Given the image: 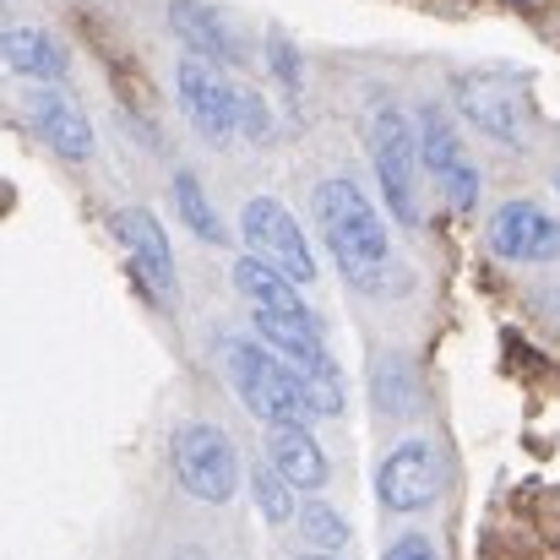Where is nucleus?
I'll return each instance as SVG.
<instances>
[{
	"label": "nucleus",
	"mask_w": 560,
	"mask_h": 560,
	"mask_svg": "<svg viewBox=\"0 0 560 560\" xmlns=\"http://www.w3.org/2000/svg\"><path fill=\"white\" fill-rule=\"evenodd\" d=\"M316 223H322V240L338 256L343 278L360 283V289H371V294H381V272H386L392 245H386V223H381V212L371 207V196L354 186V180L332 175V180L316 186Z\"/></svg>",
	"instance_id": "nucleus-1"
},
{
	"label": "nucleus",
	"mask_w": 560,
	"mask_h": 560,
	"mask_svg": "<svg viewBox=\"0 0 560 560\" xmlns=\"http://www.w3.org/2000/svg\"><path fill=\"white\" fill-rule=\"evenodd\" d=\"M229 375H234L240 402H245L267 430H278V424H311V419H316V413L305 408L300 386H294V365H289L278 349H267V343H234V349H229Z\"/></svg>",
	"instance_id": "nucleus-2"
},
{
	"label": "nucleus",
	"mask_w": 560,
	"mask_h": 560,
	"mask_svg": "<svg viewBox=\"0 0 560 560\" xmlns=\"http://www.w3.org/2000/svg\"><path fill=\"white\" fill-rule=\"evenodd\" d=\"M170 452H175V479H180V490H190L196 501L223 506V501L240 490V452H234V441H229L218 424H201V419L180 424L175 441H170Z\"/></svg>",
	"instance_id": "nucleus-3"
},
{
	"label": "nucleus",
	"mask_w": 560,
	"mask_h": 560,
	"mask_svg": "<svg viewBox=\"0 0 560 560\" xmlns=\"http://www.w3.org/2000/svg\"><path fill=\"white\" fill-rule=\"evenodd\" d=\"M371 159H375V180H381V196L386 207L397 212V223H419V137L408 126L402 109H375L371 120Z\"/></svg>",
	"instance_id": "nucleus-4"
},
{
	"label": "nucleus",
	"mask_w": 560,
	"mask_h": 560,
	"mask_svg": "<svg viewBox=\"0 0 560 560\" xmlns=\"http://www.w3.org/2000/svg\"><path fill=\"white\" fill-rule=\"evenodd\" d=\"M240 234L250 245V256L272 261L278 272H289L300 289L316 283V256L305 245V229L294 223V212L278 201V196H250L245 212H240Z\"/></svg>",
	"instance_id": "nucleus-5"
},
{
	"label": "nucleus",
	"mask_w": 560,
	"mask_h": 560,
	"mask_svg": "<svg viewBox=\"0 0 560 560\" xmlns=\"http://www.w3.org/2000/svg\"><path fill=\"white\" fill-rule=\"evenodd\" d=\"M441 452L430 441H397L375 468V495L386 512H424L441 501Z\"/></svg>",
	"instance_id": "nucleus-6"
},
{
	"label": "nucleus",
	"mask_w": 560,
	"mask_h": 560,
	"mask_svg": "<svg viewBox=\"0 0 560 560\" xmlns=\"http://www.w3.org/2000/svg\"><path fill=\"white\" fill-rule=\"evenodd\" d=\"M175 93H180L186 120L207 142H229V137L240 131V98H245V88L223 82V77L212 71V60H201V55L180 60V66H175Z\"/></svg>",
	"instance_id": "nucleus-7"
},
{
	"label": "nucleus",
	"mask_w": 560,
	"mask_h": 560,
	"mask_svg": "<svg viewBox=\"0 0 560 560\" xmlns=\"http://www.w3.org/2000/svg\"><path fill=\"white\" fill-rule=\"evenodd\" d=\"M419 159H424L430 180L441 186V196H446L457 212H474V207H479V170H474V159L463 153L457 126H452L435 104L419 115Z\"/></svg>",
	"instance_id": "nucleus-8"
},
{
	"label": "nucleus",
	"mask_w": 560,
	"mask_h": 560,
	"mask_svg": "<svg viewBox=\"0 0 560 560\" xmlns=\"http://www.w3.org/2000/svg\"><path fill=\"white\" fill-rule=\"evenodd\" d=\"M490 245L512 261H560V223L534 201H506L490 218Z\"/></svg>",
	"instance_id": "nucleus-9"
},
{
	"label": "nucleus",
	"mask_w": 560,
	"mask_h": 560,
	"mask_svg": "<svg viewBox=\"0 0 560 560\" xmlns=\"http://www.w3.org/2000/svg\"><path fill=\"white\" fill-rule=\"evenodd\" d=\"M457 109L479 131H490L495 142H506V148L523 142V98H517L512 82H501V77H457Z\"/></svg>",
	"instance_id": "nucleus-10"
},
{
	"label": "nucleus",
	"mask_w": 560,
	"mask_h": 560,
	"mask_svg": "<svg viewBox=\"0 0 560 560\" xmlns=\"http://www.w3.org/2000/svg\"><path fill=\"white\" fill-rule=\"evenodd\" d=\"M27 115H33V131L49 142V153H60L66 164H88L93 159V126L66 93L33 88L27 93Z\"/></svg>",
	"instance_id": "nucleus-11"
},
{
	"label": "nucleus",
	"mask_w": 560,
	"mask_h": 560,
	"mask_svg": "<svg viewBox=\"0 0 560 560\" xmlns=\"http://www.w3.org/2000/svg\"><path fill=\"white\" fill-rule=\"evenodd\" d=\"M115 229H120V240H126V250H131L137 278H142V283L164 300V294L175 289V250H170L164 223H159L148 207H126V212L115 218Z\"/></svg>",
	"instance_id": "nucleus-12"
},
{
	"label": "nucleus",
	"mask_w": 560,
	"mask_h": 560,
	"mask_svg": "<svg viewBox=\"0 0 560 560\" xmlns=\"http://www.w3.org/2000/svg\"><path fill=\"white\" fill-rule=\"evenodd\" d=\"M170 27L180 33V44H186L190 55H201V60H212V66H240V60H245L234 27H229L207 0H170Z\"/></svg>",
	"instance_id": "nucleus-13"
},
{
	"label": "nucleus",
	"mask_w": 560,
	"mask_h": 560,
	"mask_svg": "<svg viewBox=\"0 0 560 560\" xmlns=\"http://www.w3.org/2000/svg\"><path fill=\"white\" fill-rule=\"evenodd\" d=\"M267 452H272V463L283 468V479L294 485V490H322L327 485V452H322V441L305 430V424H278L272 435H267Z\"/></svg>",
	"instance_id": "nucleus-14"
},
{
	"label": "nucleus",
	"mask_w": 560,
	"mask_h": 560,
	"mask_svg": "<svg viewBox=\"0 0 560 560\" xmlns=\"http://www.w3.org/2000/svg\"><path fill=\"white\" fill-rule=\"evenodd\" d=\"M234 289L250 300V311H283V316H311V305L300 300V283L289 272H278L261 256H240L234 261Z\"/></svg>",
	"instance_id": "nucleus-15"
},
{
	"label": "nucleus",
	"mask_w": 560,
	"mask_h": 560,
	"mask_svg": "<svg viewBox=\"0 0 560 560\" xmlns=\"http://www.w3.org/2000/svg\"><path fill=\"white\" fill-rule=\"evenodd\" d=\"M5 66L16 77H27V82H66L71 55L44 27H5Z\"/></svg>",
	"instance_id": "nucleus-16"
},
{
	"label": "nucleus",
	"mask_w": 560,
	"mask_h": 560,
	"mask_svg": "<svg viewBox=\"0 0 560 560\" xmlns=\"http://www.w3.org/2000/svg\"><path fill=\"white\" fill-rule=\"evenodd\" d=\"M175 201H180V218H186V229L196 240H207V245H223V218L212 212V201H207V190L196 175H175Z\"/></svg>",
	"instance_id": "nucleus-17"
},
{
	"label": "nucleus",
	"mask_w": 560,
	"mask_h": 560,
	"mask_svg": "<svg viewBox=\"0 0 560 560\" xmlns=\"http://www.w3.org/2000/svg\"><path fill=\"white\" fill-rule=\"evenodd\" d=\"M250 495H256V512H261L267 523H289V517H294V485L283 479L278 463L267 468V457L250 468Z\"/></svg>",
	"instance_id": "nucleus-18"
},
{
	"label": "nucleus",
	"mask_w": 560,
	"mask_h": 560,
	"mask_svg": "<svg viewBox=\"0 0 560 560\" xmlns=\"http://www.w3.org/2000/svg\"><path fill=\"white\" fill-rule=\"evenodd\" d=\"M300 528H305L311 550H343V545H349V523H343L327 501H311V506L300 512Z\"/></svg>",
	"instance_id": "nucleus-19"
},
{
	"label": "nucleus",
	"mask_w": 560,
	"mask_h": 560,
	"mask_svg": "<svg viewBox=\"0 0 560 560\" xmlns=\"http://www.w3.org/2000/svg\"><path fill=\"white\" fill-rule=\"evenodd\" d=\"M240 131H245V137H256V142H267V137H272V115L261 109V98H256V93H245V98H240Z\"/></svg>",
	"instance_id": "nucleus-20"
},
{
	"label": "nucleus",
	"mask_w": 560,
	"mask_h": 560,
	"mask_svg": "<svg viewBox=\"0 0 560 560\" xmlns=\"http://www.w3.org/2000/svg\"><path fill=\"white\" fill-rule=\"evenodd\" d=\"M386 560H435V550H430L424 534H402V539L386 550Z\"/></svg>",
	"instance_id": "nucleus-21"
},
{
	"label": "nucleus",
	"mask_w": 560,
	"mask_h": 560,
	"mask_svg": "<svg viewBox=\"0 0 560 560\" xmlns=\"http://www.w3.org/2000/svg\"><path fill=\"white\" fill-rule=\"evenodd\" d=\"M272 60H278L283 88H289V93H300V60H294V49H289V44H272Z\"/></svg>",
	"instance_id": "nucleus-22"
},
{
	"label": "nucleus",
	"mask_w": 560,
	"mask_h": 560,
	"mask_svg": "<svg viewBox=\"0 0 560 560\" xmlns=\"http://www.w3.org/2000/svg\"><path fill=\"white\" fill-rule=\"evenodd\" d=\"M180 560H201V550H180Z\"/></svg>",
	"instance_id": "nucleus-23"
},
{
	"label": "nucleus",
	"mask_w": 560,
	"mask_h": 560,
	"mask_svg": "<svg viewBox=\"0 0 560 560\" xmlns=\"http://www.w3.org/2000/svg\"><path fill=\"white\" fill-rule=\"evenodd\" d=\"M305 560H332V556H305Z\"/></svg>",
	"instance_id": "nucleus-24"
},
{
	"label": "nucleus",
	"mask_w": 560,
	"mask_h": 560,
	"mask_svg": "<svg viewBox=\"0 0 560 560\" xmlns=\"http://www.w3.org/2000/svg\"><path fill=\"white\" fill-rule=\"evenodd\" d=\"M556 190H560V175H556Z\"/></svg>",
	"instance_id": "nucleus-25"
}]
</instances>
